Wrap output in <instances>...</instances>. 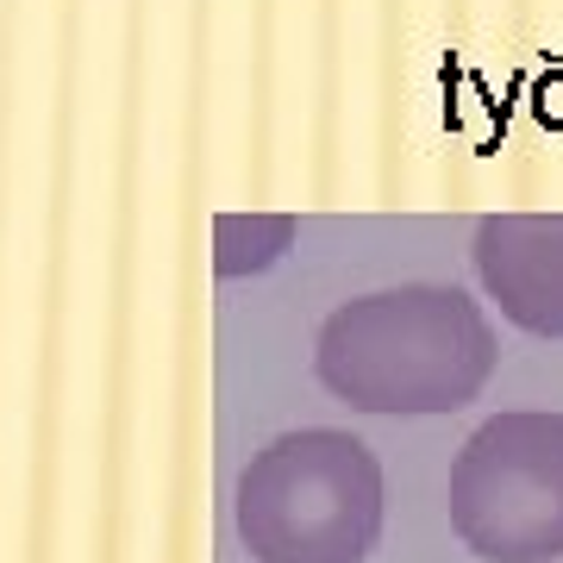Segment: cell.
<instances>
[{
    "mask_svg": "<svg viewBox=\"0 0 563 563\" xmlns=\"http://www.w3.org/2000/svg\"><path fill=\"white\" fill-rule=\"evenodd\" d=\"M451 526L483 563L563 558V413L483 420L451 463Z\"/></svg>",
    "mask_w": 563,
    "mask_h": 563,
    "instance_id": "3957f363",
    "label": "cell"
},
{
    "mask_svg": "<svg viewBox=\"0 0 563 563\" xmlns=\"http://www.w3.org/2000/svg\"><path fill=\"white\" fill-rule=\"evenodd\" d=\"M495 325L463 288L401 282L344 301L320 325L325 395L357 413H457L495 376Z\"/></svg>",
    "mask_w": 563,
    "mask_h": 563,
    "instance_id": "6da1fadb",
    "label": "cell"
},
{
    "mask_svg": "<svg viewBox=\"0 0 563 563\" xmlns=\"http://www.w3.org/2000/svg\"><path fill=\"white\" fill-rule=\"evenodd\" d=\"M239 539L257 563H363L383 539V463L357 432H282L239 476Z\"/></svg>",
    "mask_w": 563,
    "mask_h": 563,
    "instance_id": "7a4b0ae2",
    "label": "cell"
},
{
    "mask_svg": "<svg viewBox=\"0 0 563 563\" xmlns=\"http://www.w3.org/2000/svg\"><path fill=\"white\" fill-rule=\"evenodd\" d=\"M213 244H220V276H257V269H269V263L295 244V220H282V213H225L220 225H213Z\"/></svg>",
    "mask_w": 563,
    "mask_h": 563,
    "instance_id": "5b68a950",
    "label": "cell"
},
{
    "mask_svg": "<svg viewBox=\"0 0 563 563\" xmlns=\"http://www.w3.org/2000/svg\"><path fill=\"white\" fill-rule=\"evenodd\" d=\"M488 301L532 339H563V213H495L476 225Z\"/></svg>",
    "mask_w": 563,
    "mask_h": 563,
    "instance_id": "277c9868",
    "label": "cell"
}]
</instances>
